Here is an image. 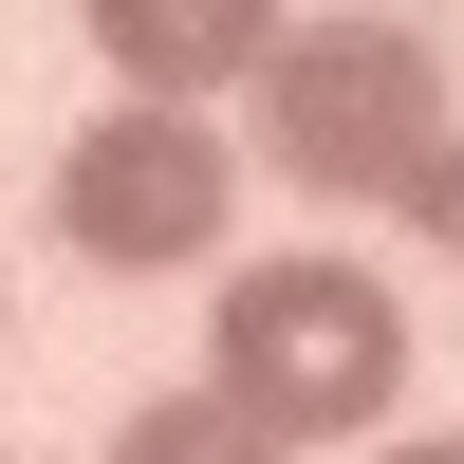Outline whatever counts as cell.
<instances>
[{
    "label": "cell",
    "mask_w": 464,
    "mask_h": 464,
    "mask_svg": "<svg viewBox=\"0 0 464 464\" xmlns=\"http://www.w3.org/2000/svg\"><path fill=\"white\" fill-rule=\"evenodd\" d=\"M205 391L242 409L260 446H334V428H391L409 391V297L372 279V260H260V279H223V334H205Z\"/></svg>",
    "instance_id": "6da1fadb"
},
{
    "label": "cell",
    "mask_w": 464,
    "mask_h": 464,
    "mask_svg": "<svg viewBox=\"0 0 464 464\" xmlns=\"http://www.w3.org/2000/svg\"><path fill=\"white\" fill-rule=\"evenodd\" d=\"M260 149L316 205H409L446 168V56L409 19H279L260 56Z\"/></svg>",
    "instance_id": "7a4b0ae2"
},
{
    "label": "cell",
    "mask_w": 464,
    "mask_h": 464,
    "mask_svg": "<svg viewBox=\"0 0 464 464\" xmlns=\"http://www.w3.org/2000/svg\"><path fill=\"white\" fill-rule=\"evenodd\" d=\"M56 223L111 279H168V260L223 242V149L186 130V111H93V130L56 149Z\"/></svg>",
    "instance_id": "3957f363"
},
{
    "label": "cell",
    "mask_w": 464,
    "mask_h": 464,
    "mask_svg": "<svg viewBox=\"0 0 464 464\" xmlns=\"http://www.w3.org/2000/svg\"><path fill=\"white\" fill-rule=\"evenodd\" d=\"M93 56L130 74V111H186L279 56V0H93Z\"/></svg>",
    "instance_id": "277c9868"
},
{
    "label": "cell",
    "mask_w": 464,
    "mask_h": 464,
    "mask_svg": "<svg viewBox=\"0 0 464 464\" xmlns=\"http://www.w3.org/2000/svg\"><path fill=\"white\" fill-rule=\"evenodd\" d=\"M111 464H297V446H260L223 391H149L130 428H111Z\"/></svg>",
    "instance_id": "5b68a950"
},
{
    "label": "cell",
    "mask_w": 464,
    "mask_h": 464,
    "mask_svg": "<svg viewBox=\"0 0 464 464\" xmlns=\"http://www.w3.org/2000/svg\"><path fill=\"white\" fill-rule=\"evenodd\" d=\"M409 223H428V242H446V279H464V130H446V168L409 186Z\"/></svg>",
    "instance_id": "8992f818"
},
{
    "label": "cell",
    "mask_w": 464,
    "mask_h": 464,
    "mask_svg": "<svg viewBox=\"0 0 464 464\" xmlns=\"http://www.w3.org/2000/svg\"><path fill=\"white\" fill-rule=\"evenodd\" d=\"M391 464H464V428H446V446H391Z\"/></svg>",
    "instance_id": "52a82bcc"
},
{
    "label": "cell",
    "mask_w": 464,
    "mask_h": 464,
    "mask_svg": "<svg viewBox=\"0 0 464 464\" xmlns=\"http://www.w3.org/2000/svg\"><path fill=\"white\" fill-rule=\"evenodd\" d=\"M0 464H19V446H0Z\"/></svg>",
    "instance_id": "ba28073f"
}]
</instances>
